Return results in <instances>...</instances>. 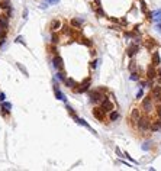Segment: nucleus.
<instances>
[{"instance_id": "obj_1", "label": "nucleus", "mask_w": 161, "mask_h": 171, "mask_svg": "<svg viewBox=\"0 0 161 171\" xmlns=\"http://www.w3.org/2000/svg\"><path fill=\"white\" fill-rule=\"evenodd\" d=\"M106 91L108 90L100 87V89H96V90H90L89 91V102L93 103V104H100V102L106 97Z\"/></svg>"}, {"instance_id": "obj_2", "label": "nucleus", "mask_w": 161, "mask_h": 171, "mask_svg": "<svg viewBox=\"0 0 161 171\" xmlns=\"http://www.w3.org/2000/svg\"><path fill=\"white\" fill-rule=\"evenodd\" d=\"M149 125H151V119L148 118V116H142L137 120V128L138 130H141V132H147V130H149Z\"/></svg>"}, {"instance_id": "obj_3", "label": "nucleus", "mask_w": 161, "mask_h": 171, "mask_svg": "<svg viewBox=\"0 0 161 171\" xmlns=\"http://www.w3.org/2000/svg\"><path fill=\"white\" fill-rule=\"evenodd\" d=\"M141 109L144 110V112H147V113H149L151 110L154 109V100L151 96H145V97H142V102H141Z\"/></svg>"}, {"instance_id": "obj_4", "label": "nucleus", "mask_w": 161, "mask_h": 171, "mask_svg": "<svg viewBox=\"0 0 161 171\" xmlns=\"http://www.w3.org/2000/svg\"><path fill=\"white\" fill-rule=\"evenodd\" d=\"M90 84H92V80H90V77H87L84 80L83 83H80V84H77L76 87H74V91L76 93H86V91H89V89H90Z\"/></svg>"}, {"instance_id": "obj_5", "label": "nucleus", "mask_w": 161, "mask_h": 171, "mask_svg": "<svg viewBox=\"0 0 161 171\" xmlns=\"http://www.w3.org/2000/svg\"><path fill=\"white\" fill-rule=\"evenodd\" d=\"M92 115H93V118L96 119L97 122H105V120H106V113L100 109V106H94V107H93V109H92Z\"/></svg>"}, {"instance_id": "obj_6", "label": "nucleus", "mask_w": 161, "mask_h": 171, "mask_svg": "<svg viewBox=\"0 0 161 171\" xmlns=\"http://www.w3.org/2000/svg\"><path fill=\"white\" fill-rule=\"evenodd\" d=\"M149 96L153 97L154 102H161V84H154L151 87Z\"/></svg>"}, {"instance_id": "obj_7", "label": "nucleus", "mask_w": 161, "mask_h": 171, "mask_svg": "<svg viewBox=\"0 0 161 171\" xmlns=\"http://www.w3.org/2000/svg\"><path fill=\"white\" fill-rule=\"evenodd\" d=\"M100 109L103 110L105 113H109V112H112V110L115 109V104H113V103L110 102V99L106 96V97L100 102Z\"/></svg>"}, {"instance_id": "obj_8", "label": "nucleus", "mask_w": 161, "mask_h": 171, "mask_svg": "<svg viewBox=\"0 0 161 171\" xmlns=\"http://www.w3.org/2000/svg\"><path fill=\"white\" fill-rule=\"evenodd\" d=\"M52 65H54V68H55L57 71H61V70H64V60L57 54V55H54V58H52Z\"/></svg>"}, {"instance_id": "obj_9", "label": "nucleus", "mask_w": 161, "mask_h": 171, "mask_svg": "<svg viewBox=\"0 0 161 171\" xmlns=\"http://www.w3.org/2000/svg\"><path fill=\"white\" fill-rule=\"evenodd\" d=\"M61 26H62V23H61V21L58 17H54L52 21L49 22V31H51V32H58V31H61Z\"/></svg>"}, {"instance_id": "obj_10", "label": "nucleus", "mask_w": 161, "mask_h": 171, "mask_svg": "<svg viewBox=\"0 0 161 171\" xmlns=\"http://www.w3.org/2000/svg\"><path fill=\"white\" fill-rule=\"evenodd\" d=\"M157 75H158V73H157L155 65H153V64L148 65V67H147V78H148V80H155Z\"/></svg>"}, {"instance_id": "obj_11", "label": "nucleus", "mask_w": 161, "mask_h": 171, "mask_svg": "<svg viewBox=\"0 0 161 171\" xmlns=\"http://www.w3.org/2000/svg\"><path fill=\"white\" fill-rule=\"evenodd\" d=\"M138 52H139V45H138V44H132V45H129V46H128V49H126V55H128L129 58H133Z\"/></svg>"}, {"instance_id": "obj_12", "label": "nucleus", "mask_w": 161, "mask_h": 171, "mask_svg": "<svg viewBox=\"0 0 161 171\" xmlns=\"http://www.w3.org/2000/svg\"><path fill=\"white\" fill-rule=\"evenodd\" d=\"M71 118H73V119H74V120H76V123H78V125H81V126H84V128H87V129H89V130H90V132H93V134L96 135V132H94V129H93V128H92V126H90L89 123L86 122L84 119H81V118H78V116H77V113H76V115H74V116H71Z\"/></svg>"}, {"instance_id": "obj_13", "label": "nucleus", "mask_w": 161, "mask_h": 171, "mask_svg": "<svg viewBox=\"0 0 161 171\" xmlns=\"http://www.w3.org/2000/svg\"><path fill=\"white\" fill-rule=\"evenodd\" d=\"M141 118V112H139V109H137V107H133L132 110H131V123H132L133 126H137V120Z\"/></svg>"}, {"instance_id": "obj_14", "label": "nucleus", "mask_w": 161, "mask_h": 171, "mask_svg": "<svg viewBox=\"0 0 161 171\" xmlns=\"http://www.w3.org/2000/svg\"><path fill=\"white\" fill-rule=\"evenodd\" d=\"M83 23H84V21L80 19V17H71L70 19V26H73L74 29H81Z\"/></svg>"}, {"instance_id": "obj_15", "label": "nucleus", "mask_w": 161, "mask_h": 171, "mask_svg": "<svg viewBox=\"0 0 161 171\" xmlns=\"http://www.w3.org/2000/svg\"><path fill=\"white\" fill-rule=\"evenodd\" d=\"M149 130H151V132H160L161 130V119L160 118L151 122V125H149Z\"/></svg>"}, {"instance_id": "obj_16", "label": "nucleus", "mask_w": 161, "mask_h": 171, "mask_svg": "<svg viewBox=\"0 0 161 171\" xmlns=\"http://www.w3.org/2000/svg\"><path fill=\"white\" fill-rule=\"evenodd\" d=\"M151 64L155 65V67H158V65L161 64V57H160V52H158V51H154V52L151 54Z\"/></svg>"}, {"instance_id": "obj_17", "label": "nucleus", "mask_w": 161, "mask_h": 171, "mask_svg": "<svg viewBox=\"0 0 161 171\" xmlns=\"http://www.w3.org/2000/svg\"><path fill=\"white\" fill-rule=\"evenodd\" d=\"M92 9L94 10V13L97 15V17H108V16H106V13H105V10L102 9V6H97V4L93 3L92 4Z\"/></svg>"}, {"instance_id": "obj_18", "label": "nucleus", "mask_w": 161, "mask_h": 171, "mask_svg": "<svg viewBox=\"0 0 161 171\" xmlns=\"http://www.w3.org/2000/svg\"><path fill=\"white\" fill-rule=\"evenodd\" d=\"M119 118H121V115H119V112H118V110H115V109H113L112 112H109V113H108L109 122H116V120H119Z\"/></svg>"}, {"instance_id": "obj_19", "label": "nucleus", "mask_w": 161, "mask_h": 171, "mask_svg": "<svg viewBox=\"0 0 161 171\" xmlns=\"http://www.w3.org/2000/svg\"><path fill=\"white\" fill-rule=\"evenodd\" d=\"M54 93H55V97L58 99V100H62V102H67V99H65V96L62 93H61L60 87H58V84H54Z\"/></svg>"}, {"instance_id": "obj_20", "label": "nucleus", "mask_w": 161, "mask_h": 171, "mask_svg": "<svg viewBox=\"0 0 161 171\" xmlns=\"http://www.w3.org/2000/svg\"><path fill=\"white\" fill-rule=\"evenodd\" d=\"M0 28L7 29V31H9V17L6 16V13L0 15Z\"/></svg>"}, {"instance_id": "obj_21", "label": "nucleus", "mask_w": 161, "mask_h": 171, "mask_svg": "<svg viewBox=\"0 0 161 171\" xmlns=\"http://www.w3.org/2000/svg\"><path fill=\"white\" fill-rule=\"evenodd\" d=\"M64 84H65V87H68V89H74V87L77 86V83L74 81V78H71V77H65Z\"/></svg>"}, {"instance_id": "obj_22", "label": "nucleus", "mask_w": 161, "mask_h": 171, "mask_svg": "<svg viewBox=\"0 0 161 171\" xmlns=\"http://www.w3.org/2000/svg\"><path fill=\"white\" fill-rule=\"evenodd\" d=\"M65 73H64V70H61V71H57V74H55V80H58L60 83H64V80H65Z\"/></svg>"}, {"instance_id": "obj_23", "label": "nucleus", "mask_w": 161, "mask_h": 171, "mask_svg": "<svg viewBox=\"0 0 161 171\" xmlns=\"http://www.w3.org/2000/svg\"><path fill=\"white\" fill-rule=\"evenodd\" d=\"M60 33L58 32H52V35H51V44H54V45H58L60 44Z\"/></svg>"}, {"instance_id": "obj_24", "label": "nucleus", "mask_w": 161, "mask_h": 171, "mask_svg": "<svg viewBox=\"0 0 161 171\" xmlns=\"http://www.w3.org/2000/svg\"><path fill=\"white\" fill-rule=\"evenodd\" d=\"M12 103L6 102V100H3V102H0V109H4V110H9V112H12Z\"/></svg>"}, {"instance_id": "obj_25", "label": "nucleus", "mask_w": 161, "mask_h": 171, "mask_svg": "<svg viewBox=\"0 0 161 171\" xmlns=\"http://www.w3.org/2000/svg\"><path fill=\"white\" fill-rule=\"evenodd\" d=\"M73 26L71 28H70V26H61V31H62V32L65 33V35H68V36H73V35H74V31H73Z\"/></svg>"}, {"instance_id": "obj_26", "label": "nucleus", "mask_w": 161, "mask_h": 171, "mask_svg": "<svg viewBox=\"0 0 161 171\" xmlns=\"http://www.w3.org/2000/svg\"><path fill=\"white\" fill-rule=\"evenodd\" d=\"M12 7L10 6V0H0V9H3V10H6V9Z\"/></svg>"}, {"instance_id": "obj_27", "label": "nucleus", "mask_w": 161, "mask_h": 171, "mask_svg": "<svg viewBox=\"0 0 161 171\" xmlns=\"http://www.w3.org/2000/svg\"><path fill=\"white\" fill-rule=\"evenodd\" d=\"M80 44H83V45H86V46H92L93 45V41L92 39H89V38H80Z\"/></svg>"}, {"instance_id": "obj_28", "label": "nucleus", "mask_w": 161, "mask_h": 171, "mask_svg": "<svg viewBox=\"0 0 161 171\" xmlns=\"http://www.w3.org/2000/svg\"><path fill=\"white\" fill-rule=\"evenodd\" d=\"M16 67H17V68L20 70V73L23 74L25 77H29V74H28V70L25 68V67H23V65H22V64H20V62H16Z\"/></svg>"}, {"instance_id": "obj_29", "label": "nucleus", "mask_w": 161, "mask_h": 171, "mask_svg": "<svg viewBox=\"0 0 161 171\" xmlns=\"http://www.w3.org/2000/svg\"><path fill=\"white\" fill-rule=\"evenodd\" d=\"M145 44H147V48H154V46H157V44H155V41H153L151 38H148V39H145Z\"/></svg>"}, {"instance_id": "obj_30", "label": "nucleus", "mask_w": 161, "mask_h": 171, "mask_svg": "<svg viewBox=\"0 0 161 171\" xmlns=\"http://www.w3.org/2000/svg\"><path fill=\"white\" fill-rule=\"evenodd\" d=\"M139 9H141L142 13H147L148 7H147V3H145V0H139Z\"/></svg>"}, {"instance_id": "obj_31", "label": "nucleus", "mask_w": 161, "mask_h": 171, "mask_svg": "<svg viewBox=\"0 0 161 171\" xmlns=\"http://www.w3.org/2000/svg\"><path fill=\"white\" fill-rule=\"evenodd\" d=\"M129 78H131L132 81H139V74H138L137 71H131V75H129Z\"/></svg>"}, {"instance_id": "obj_32", "label": "nucleus", "mask_w": 161, "mask_h": 171, "mask_svg": "<svg viewBox=\"0 0 161 171\" xmlns=\"http://www.w3.org/2000/svg\"><path fill=\"white\" fill-rule=\"evenodd\" d=\"M128 68H129V71H137V62H135V61L132 60V61L129 62Z\"/></svg>"}, {"instance_id": "obj_33", "label": "nucleus", "mask_w": 161, "mask_h": 171, "mask_svg": "<svg viewBox=\"0 0 161 171\" xmlns=\"http://www.w3.org/2000/svg\"><path fill=\"white\" fill-rule=\"evenodd\" d=\"M48 48H49V52H52L54 55H57V54H58V51H57V45L51 44V45L48 46Z\"/></svg>"}, {"instance_id": "obj_34", "label": "nucleus", "mask_w": 161, "mask_h": 171, "mask_svg": "<svg viewBox=\"0 0 161 171\" xmlns=\"http://www.w3.org/2000/svg\"><path fill=\"white\" fill-rule=\"evenodd\" d=\"M154 19H155L157 22L161 21V9H160V10H157V12H154Z\"/></svg>"}, {"instance_id": "obj_35", "label": "nucleus", "mask_w": 161, "mask_h": 171, "mask_svg": "<svg viewBox=\"0 0 161 171\" xmlns=\"http://www.w3.org/2000/svg\"><path fill=\"white\" fill-rule=\"evenodd\" d=\"M7 36V29H3L0 28V39H3V38Z\"/></svg>"}, {"instance_id": "obj_36", "label": "nucleus", "mask_w": 161, "mask_h": 171, "mask_svg": "<svg viewBox=\"0 0 161 171\" xmlns=\"http://www.w3.org/2000/svg\"><path fill=\"white\" fill-rule=\"evenodd\" d=\"M65 109H67V112H68V115H70V116H74V115H76L74 109H73V107L70 106V104H67V106H65Z\"/></svg>"}, {"instance_id": "obj_37", "label": "nucleus", "mask_w": 161, "mask_h": 171, "mask_svg": "<svg viewBox=\"0 0 161 171\" xmlns=\"http://www.w3.org/2000/svg\"><path fill=\"white\" fill-rule=\"evenodd\" d=\"M6 16L9 17V19H10V17L13 16V9L12 7H9V9H6Z\"/></svg>"}, {"instance_id": "obj_38", "label": "nucleus", "mask_w": 161, "mask_h": 171, "mask_svg": "<svg viewBox=\"0 0 161 171\" xmlns=\"http://www.w3.org/2000/svg\"><path fill=\"white\" fill-rule=\"evenodd\" d=\"M97 64H99V60H93V61L90 62V67H92L93 70H96L97 68Z\"/></svg>"}, {"instance_id": "obj_39", "label": "nucleus", "mask_w": 161, "mask_h": 171, "mask_svg": "<svg viewBox=\"0 0 161 171\" xmlns=\"http://www.w3.org/2000/svg\"><path fill=\"white\" fill-rule=\"evenodd\" d=\"M155 113H157V118H160V119H161V104L155 106Z\"/></svg>"}, {"instance_id": "obj_40", "label": "nucleus", "mask_w": 161, "mask_h": 171, "mask_svg": "<svg viewBox=\"0 0 161 171\" xmlns=\"http://www.w3.org/2000/svg\"><path fill=\"white\" fill-rule=\"evenodd\" d=\"M15 42H16V44H23L25 45V38L23 36H17L16 39H15Z\"/></svg>"}, {"instance_id": "obj_41", "label": "nucleus", "mask_w": 161, "mask_h": 171, "mask_svg": "<svg viewBox=\"0 0 161 171\" xmlns=\"http://www.w3.org/2000/svg\"><path fill=\"white\" fill-rule=\"evenodd\" d=\"M123 157H126V158L129 159V161H131V163H133V164H137V161H135V159L132 158V157H131V155L128 154V152H123Z\"/></svg>"}, {"instance_id": "obj_42", "label": "nucleus", "mask_w": 161, "mask_h": 171, "mask_svg": "<svg viewBox=\"0 0 161 171\" xmlns=\"http://www.w3.org/2000/svg\"><path fill=\"white\" fill-rule=\"evenodd\" d=\"M144 97V90H142V87L139 89V91L137 93V99H142Z\"/></svg>"}, {"instance_id": "obj_43", "label": "nucleus", "mask_w": 161, "mask_h": 171, "mask_svg": "<svg viewBox=\"0 0 161 171\" xmlns=\"http://www.w3.org/2000/svg\"><path fill=\"white\" fill-rule=\"evenodd\" d=\"M0 112H2V116H3V118H7L9 113H10L9 110H4V109H0Z\"/></svg>"}, {"instance_id": "obj_44", "label": "nucleus", "mask_w": 161, "mask_h": 171, "mask_svg": "<svg viewBox=\"0 0 161 171\" xmlns=\"http://www.w3.org/2000/svg\"><path fill=\"white\" fill-rule=\"evenodd\" d=\"M4 44H6V38H3V39H0V49L4 46Z\"/></svg>"}, {"instance_id": "obj_45", "label": "nucleus", "mask_w": 161, "mask_h": 171, "mask_svg": "<svg viewBox=\"0 0 161 171\" xmlns=\"http://www.w3.org/2000/svg\"><path fill=\"white\" fill-rule=\"evenodd\" d=\"M115 151H116V154H118V157H123V154H122V151H121V149H119V148H116V149H115Z\"/></svg>"}, {"instance_id": "obj_46", "label": "nucleus", "mask_w": 161, "mask_h": 171, "mask_svg": "<svg viewBox=\"0 0 161 171\" xmlns=\"http://www.w3.org/2000/svg\"><path fill=\"white\" fill-rule=\"evenodd\" d=\"M3 100H6V94H4V93H0V102H3Z\"/></svg>"}, {"instance_id": "obj_47", "label": "nucleus", "mask_w": 161, "mask_h": 171, "mask_svg": "<svg viewBox=\"0 0 161 171\" xmlns=\"http://www.w3.org/2000/svg\"><path fill=\"white\" fill-rule=\"evenodd\" d=\"M149 142H145L144 145H142V149H149V145H148Z\"/></svg>"}, {"instance_id": "obj_48", "label": "nucleus", "mask_w": 161, "mask_h": 171, "mask_svg": "<svg viewBox=\"0 0 161 171\" xmlns=\"http://www.w3.org/2000/svg\"><path fill=\"white\" fill-rule=\"evenodd\" d=\"M26 17H28V10L25 9V10H23V19H26Z\"/></svg>"}, {"instance_id": "obj_49", "label": "nucleus", "mask_w": 161, "mask_h": 171, "mask_svg": "<svg viewBox=\"0 0 161 171\" xmlns=\"http://www.w3.org/2000/svg\"><path fill=\"white\" fill-rule=\"evenodd\" d=\"M94 4H97V6H102V2H100V0H94Z\"/></svg>"}, {"instance_id": "obj_50", "label": "nucleus", "mask_w": 161, "mask_h": 171, "mask_svg": "<svg viewBox=\"0 0 161 171\" xmlns=\"http://www.w3.org/2000/svg\"><path fill=\"white\" fill-rule=\"evenodd\" d=\"M121 163L123 164V165H126V167H131V164H129V163H126V161H121Z\"/></svg>"}, {"instance_id": "obj_51", "label": "nucleus", "mask_w": 161, "mask_h": 171, "mask_svg": "<svg viewBox=\"0 0 161 171\" xmlns=\"http://www.w3.org/2000/svg\"><path fill=\"white\" fill-rule=\"evenodd\" d=\"M157 29H158V31L161 32V23H157Z\"/></svg>"}]
</instances>
